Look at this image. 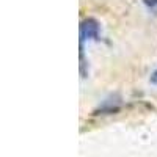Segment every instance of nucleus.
<instances>
[{
  "instance_id": "nucleus-1",
  "label": "nucleus",
  "mask_w": 157,
  "mask_h": 157,
  "mask_svg": "<svg viewBox=\"0 0 157 157\" xmlns=\"http://www.w3.org/2000/svg\"><path fill=\"white\" fill-rule=\"evenodd\" d=\"M99 35V25L94 19H86L82 22V27H80V36H82V41L85 39H91V38H96Z\"/></svg>"
},
{
  "instance_id": "nucleus-2",
  "label": "nucleus",
  "mask_w": 157,
  "mask_h": 157,
  "mask_svg": "<svg viewBox=\"0 0 157 157\" xmlns=\"http://www.w3.org/2000/svg\"><path fill=\"white\" fill-rule=\"evenodd\" d=\"M151 83H154V85H157V69L152 72V75H151Z\"/></svg>"
}]
</instances>
